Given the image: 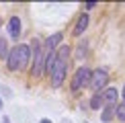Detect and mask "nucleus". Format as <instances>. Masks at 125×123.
Masks as SVG:
<instances>
[{
  "label": "nucleus",
  "mask_w": 125,
  "mask_h": 123,
  "mask_svg": "<svg viewBox=\"0 0 125 123\" xmlns=\"http://www.w3.org/2000/svg\"><path fill=\"white\" fill-rule=\"evenodd\" d=\"M55 66L51 70V84L58 88L62 86V82L66 78V70H68V60H70V47L68 45H60V49H55Z\"/></svg>",
  "instance_id": "nucleus-1"
},
{
  "label": "nucleus",
  "mask_w": 125,
  "mask_h": 123,
  "mask_svg": "<svg viewBox=\"0 0 125 123\" xmlns=\"http://www.w3.org/2000/svg\"><path fill=\"white\" fill-rule=\"evenodd\" d=\"M33 74L35 76H41L43 74V68H45V58H43V47H41L39 39H33Z\"/></svg>",
  "instance_id": "nucleus-2"
},
{
  "label": "nucleus",
  "mask_w": 125,
  "mask_h": 123,
  "mask_svg": "<svg viewBox=\"0 0 125 123\" xmlns=\"http://www.w3.org/2000/svg\"><path fill=\"white\" fill-rule=\"evenodd\" d=\"M90 78H92V72L86 68V66H82V68L76 70L74 78H72V90H82L84 86H90Z\"/></svg>",
  "instance_id": "nucleus-3"
},
{
  "label": "nucleus",
  "mask_w": 125,
  "mask_h": 123,
  "mask_svg": "<svg viewBox=\"0 0 125 123\" xmlns=\"http://www.w3.org/2000/svg\"><path fill=\"white\" fill-rule=\"evenodd\" d=\"M107 82H109V72H107V68H96L94 72H92L90 88L94 90V94H96V92H103V90H105Z\"/></svg>",
  "instance_id": "nucleus-4"
},
{
  "label": "nucleus",
  "mask_w": 125,
  "mask_h": 123,
  "mask_svg": "<svg viewBox=\"0 0 125 123\" xmlns=\"http://www.w3.org/2000/svg\"><path fill=\"white\" fill-rule=\"evenodd\" d=\"M33 58V49L29 45H19V70L27 68V64Z\"/></svg>",
  "instance_id": "nucleus-5"
},
{
  "label": "nucleus",
  "mask_w": 125,
  "mask_h": 123,
  "mask_svg": "<svg viewBox=\"0 0 125 123\" xmlns=\"http://www.w3.org/2000/svg\"><path fill=\"white\" fill-rule=\"evenodd\" d=\"M8 35L12 39H17L19 35H21V19L19 17H10V20H8Z\"/></svg>",
  "instance_id": "nucleus-6"
},
{
  "label": "nucleus",
  "mask_w": 125,
  "mask_h": 123,
  "mask_svg": "<svg viewBox=\"0 0 125 123\" xmlns=\"http://www.w3.org/2000/svg\"><path fill=\"white\" fill-rule=\"evenodd\" d=\"M103 94V101H105V105H117V88H113V86H109L101 92Z\"/></svg>",
  "instance_id": "nucleus-7"
},
{
  "label": "nucleus",
  "mask_w": 125,
  "mask_h": 123,
  "mask_svg": "<svg viewBox=\"0 0 125 123\" xmlns=\"http://www.w3.org/2000/svg\"><path fill=\"white\" fill-rule=\"evenodd\" d=\"M6 66H8V70H19V45H14L10 49V53L6 58Z\"/></svg>",
  "instance_id": "nucleus-8"
},
{
  "label": "nucleus",
  "mask_w": 125,
  "mask_h": 123,
  "mask_svg": "<svg viewBox=\"0 0 125 123\" xmlns=\"http://www.w3.org/2000/svg\"><path fill=\"white\" fill-rule=\"evenodd\" d=\"M117 115V105H105L101 113V121L103 123H111V119Z\"/></svg>",
  "instance_id": "nucleus-9"
},
{
  "label": "nucleus",
  "mask_w": 125,
  "mask_h": 123,
  "mask_svg": "<svg viewBox=\"0 0 125 123\" xmlns=\"http://www.w3.org/2000/svg\"><path fill=\"white\" fill-rule=\"evenodd\" d=\"M88 27V14H80L76 20V27H74V37H78V35H82Z\"/></svg>",
  "instance_id": "nucleus-10"
},
{
  "label": "nucleus",
  "mask_w": 125,
  "mask_h": 123,
  "mask_svg": "<svg viewBox=\"0 0 125 123\" xmlns=\"http://www.w3.org/2000/svg\"><path fill=\"white\" fill-rule=\"evenodd\" d=\"M60 41H62V33H53L47 41H45V49L47 51H55V47L60 45Z\"/></svg>",
  "instance_id": "nucleus-11"
},
{
  "label": "nucleus",
  "mask_w": 125,
  "mask_h": 123,
  "mask_svg": "<svg viewBox=\"0 0 125 123\" xmlns=\"http://www.w3.org/2000/svg\"><path fill=\"white\" fill-rule=\"evenodd\" d=\"M55 51H47V55H45V68H43V72H49L51 74V70H53V66H55Z\"/></svg>",
  "instance_id": "nucleus-12"
},
{
  "label": "nucleus",
  "mask_w": 125,
  "mask_h": 123,
  "mask_svg": "<svg viewBox=\"0 0 125 123\" xmlns=\"http://www.w3.org/2000/svg\"><path fill=\"white\" fill-rule=\"evenodd\" d=\"M103 107H105V101H103V94H101V92L92 94V99H90V109H92V111H96V109H103Z\"/></svg>",
  "instance_id": "nucleus-13"
},
{
  "label": "nucleus",
  "mask_w": 125,
  "mask_h": 123,
  "mask_svg": "<svg viewBox=\"0 0 125 123\" xmlns=\"http://www.w3.org/2000/svg\"><path fill=\"white\" fill-rule=\"evenodd\" d=\"M117 119L119 121H125V102L117 105Z\"/></svg>",
  "instance_id": "nucleus-14"
},
{
  "label": "nucleus",
  "mask_w": 125,
  "mask_h": 123,
  "mask_svg": "<svg viewBox=\"0 0 125 123\" xmlns=\"http://www.w3.org/2000/svg\"><path fill=\"white\" fill-rule=\"evenodd\" d=\"M0 58H4V60L8 58V51H6V41H4V39H0Z\"/></svg>",
  "instance_id": "nucleus-15"
},
{
  "label": "nucleus",
  "mask_w": 125,
  "mask_h": 123,
  "mask_svg": "<svg viewBox=\"0 0 125 123\" xmlns=\"http://www.w3.org/2000/svg\"><path fill=\"white\" fill-rule=\"evenodd\" d=\"M96 6V2H84V8L86 10H90V8H94Z\"/></svg>",
  "instance_id": "nucleus-16"
},
{
  "label": "nucleus",
  "mask_w": 125,
  "mask_h": 123,
  "mask_svg": "<svg viewBox=\"0 0 125 123\" xmlns=\"http://www.w3.org/2000/svg\"><path fill=\"white\" fill-rule=\"evenodd\" d=\"M121 96H123V102H125V86H123V90H121Z\"/></svg>",
  "instance_id": "nucleus-17"
},
{
  "label": "nucleus",
  "mask_w": 125,
  "mask_h": 123,
  "mask_svg": "<svg viewBox=\"0 0 125 123\" xmlns=\"http://www.w3.org/2000/svg\"><path fill=\"white\" fill-rule=\"evenodd\" d=\"M2 123H10V119H8V117H4V119H2Z\"/></svg>",
  "instance_id": "nucleus-18"
},
{
  "label": "nucleus",
  "mask_w": 125,
  "mask_h": 123,
  "mask_svg": "<svg viewBox=\"0 0 125 123\" xmlns=\"http://www.w3.org/2000/svg\"><path fill=\"white\" fill-rule=\"evenodd\" d=\"M39 123H51V121H49V119H41Z\"/></svg>",
  "instance_id": "nucleus-19"
},
{
  "label": "nucleus",
  "mask_w": 125,
  "mask_h": 123,
  "mask_svg": "<svg viewBox=\"0 0 125 123\" xmlns=\"http://www.w3.org/2000/svg\"><path fill=\"white\" fill-rule=\"evenodd\" d=\"M0 111H2V99H0Z\"/></svg>",
  "instance_id": "nucleus-20"
}]
</instances>
